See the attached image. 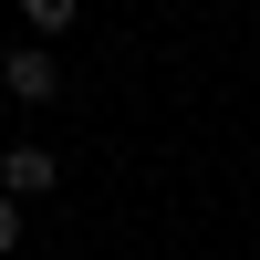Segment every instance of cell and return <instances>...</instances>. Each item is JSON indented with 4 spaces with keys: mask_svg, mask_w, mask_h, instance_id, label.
I'll use <instances>...</instances> for the list:
<instances>
[{
    "mask_svg": "<svg viewBox=\"0 0 260 260\" xmlns=\"http://www.w3.org/2000/svg\"><path fill=\"white\" fill-rule=\"evenodd\" d=\"M73 21H83V11H73V0H21V31H31V42H42V52H52V42H62V31H73Z\"/></svg>",
    "mask_w": 260,
    "mask_h": 260,
    "instance_id": "3957f363",
    "label": "cell"
},
{
    "mask_svg": "<svg viewBox=\"0 0 260 260\" xmlns=\"http://www.w3.org/2000/svg\"><path fill=\"white\" fill-rule=\"evenodd\" d=\"M250 73H260V52H250Z\"/></svg>",
    "mask_w": 260,
    "mask_h": 260,
    "instance_id": "5b68a950",
    "label": "cell"
},
{
    "mask_svg": "<svg viewBox=\"0 0 260 260\" xmlns=\"http://www.w3.org/2000/svg\"><path fill=\"white\" fill-rule=\"evenodd\" d=\"M21 229H31V219H21L11 198H0V260H21Z\"/></svg>",
    "mask_w": 260,
    "mask_h": 260,
    "instance_id": "277c9868",
    "label": "cell"
},
{
    "mask_svg": "<svg viewBox=\"0 0 260 260\" xmlns=\"http://www.w3.org/2000/svg\"><path fill=\"white\" fill-rule=\"evenodd\" d=\"M52 187H62V156H52L42 136H11V146H0V198H11V208L52 198Z\"/></svg>",
    "mask_w": 260,
    "mask_h": 260,
    "instance_id": "6da1fadb",
    "label": "cell"
},
{
    "mask_svg": "<svg viewBox=\"0 0 260 260\" xmlns=\"http://www.w3.org/2000/svg\"><path fill=\"white\" fill-rule=\"evenodd\" d=\"M0 94L11 104H52L62 94V62L42 52V42H21V52H0Z\"/></svg>",
    "mask_w": 260,
    "mask_h": 260,
    "instance_id": "7a4b0ae2",
    "label": "cell"
}]
</instances>
